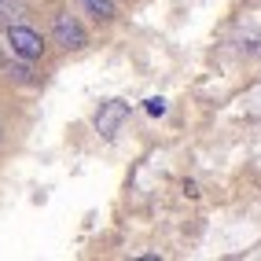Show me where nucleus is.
Returning a JSON list of instances; mask_svg holds the SVG:
<instances>
[{
  "instance_id": "obj_1",
  "label": "nucleus",
  "mask_w": 261,
  "mask_h": 261,
  "mask_svg": "<svg viewBox=\"0 0 261 261\" xmlns=\"http://www.w3.org/2000/svg\"><path fill=\"white\" fill-rule=\"evenodd\" d=\"M8 44L15 56H22V59H41L44 56V41H41V33L37 30H30V26H8Z\"/></svg>"
},
{
  "instance_id": "obj_2",
  "label": "nucleus",
  "mask_w": 261,
  "mask_h": 261,
  "mask_svg": "<svg viewBox=\"0 0 261 261\" xmlns=\"http://www.w3.org/2000/svg\"><path fill=\"white\" fill-rule=\"evenodd\" d=\"M56 41L63 44V48H85V30H81V22L77 19H70V15H56Z\"/></svg>"
},
{
  "instance_id": "obj_3",
  "label": "nucleus",
  "mask_w": 261,
  "mask_h": 261,
  "mask_svg": "<svg viewBox=\"0 0 261 261\" xmlns=\"http://www.w3.org/2000/svg\"><path fill=\"white\" fill-rule=\"evenodd\" d=\"M125 114H129L125 103H121V99H111L107 107H103V111L96 114V129H99L103 136H114V129L121 125V118H125Z\"/></svg>"
},
{
  "instance_id": "obj_4",
  "label": "nucleus",
  "mask_w": 261,
  "mask_h": 261,
  "mask_svg": "<svg viewBox=\"0 0 261 261\" xmlns=\"http://www.w3.org/2000/svg\"><path fill=\"white\" fill-rule=\"evenodd\" d=\"M81 8L92 15V19H99V22H111L114 15H118V8H114V0H81Z\"/></svg>"
},
{
  "instance_id": "obj_5",
  "label": "nucleus",
  "mask_w": 261,
  "mask_h": 261,
  "mask_svg": "<svg viewBox=\"0 0 261 261\" xmlns=\"http://www.w3.org/2000/svg\"><path fill=\"white\" fill-rule=\"evenodd\" d=\"M147 111L151 114H162L166 111V99H147Z\"/></svg>"
}]
</instances>
